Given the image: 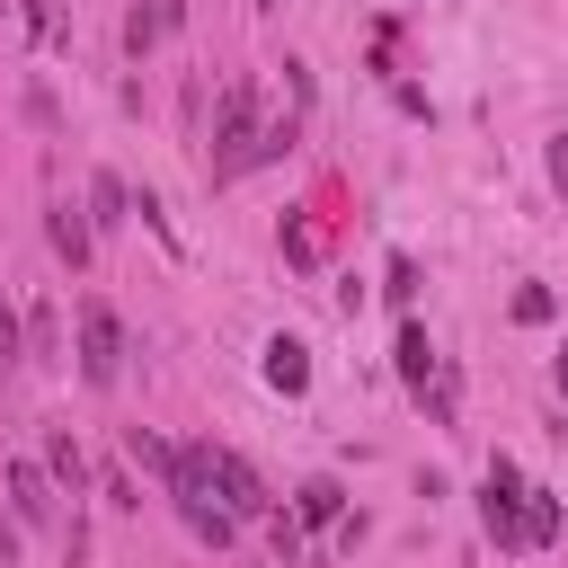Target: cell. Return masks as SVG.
<instances>
[{
  "mask_svg": "<svg viewBox=\"0 0 568 568\" xmlns=\"http://www.w3.org/2000/svg\"><path fill=\"white\" fill-rule=\"evenodd\" d=\"M479 524H488L497 550H541V541H559V497L550 488H524L515 462L497 453L488 462V488H479Z\"/></svg>",
  "mask_w": 568,
  "mask_h": 568,
  "instance_id": "6da1fadb",
  "label": "cell"
},
{
  "mask_svg": "<svg viewBox=\"0 0 568 568\" xmlns=\"http://www.w3.org/2000/svg\"><path fill=\"white\" fill-rule=\"evenodd\" d=\"M186 462H195V479H204V488L222 497V515H231V524H266V515H275L266 479H257V470H248V462H240L231 444H195Z\"/></svg>",
  "mask_w": 568,
  "mask_h": 568,
  "instance_id": "7a4b0ae2",
  "label": "cell"
},
{
  "mask_svg": "<svg viewBox=\"0 0 568 568\" xmlns=\"http://www.w3.org/2000/svg\"><path fill=\"white\" fill-rule=\"evenodd\" d=\"M169 506H178V524H186L195 541H213V550H231V541H240V524L222 515V497H213V488L195 479V462H186V453H178V479H169Z\"/></svg>",
  "mask_w": 568,
  "mask_h": 568,
  "instance_id": "3957f363",
  "label": "cell"
},
{
  "mask_svg": "<svg viewBox=\"0 0 568 568\" xmlns=\"http://www.w3.org/2000/svg\"><path fill=\"white\" fill-rule=\"evenodd\" d=\"M115 373H124V320L89 293V302H80V382H98V390H106Z\"/></svg>",
  "mask_w": 568,
  "mask_h": 568,
  "instance_id": "277c9868",
  "label": "cell"
},
{
  "mask_svg": "<svg viewBox=\"0 0 568 568\" xmlns=\"http://www.w3.org/2000/svg\"><path fill=\"white\" fill-rule=\"evenodd\" d=\"M257 373H266V390H311V346L302 337H266Z\"/></svg>",
  "mask_w": 568,
  "mask_h": 568,
  "instance_id": "5b68a950",
  "label": "cell"
},
{
  "mask_svg": "<svg viewBox=\"0 0 568 568\" xmlns=\"http://www.w3.org/2000/svg\"><path fill=\"white\" fill-rule=\"evenodd\" d=\"M0 479H9V506H18V524H53V479H44L36 462H9Z\"/></svg>",
  "mask_w": 568,
  "mask_h": 568,
  "instance_id": "8992f818",
  "label": "cell"
},
{
  "mask_svg": "<svg viewBox=\"0 0 568 568\" xmlns=\"http://www.w3.org/2000/svg\"><path fill=\"white\" fill-rule=\"evenodd\" d=\"M169 27H178V0H151V9H133V18H124V44H133V53H151Z\"/></svg>",
  "mask_w": 568,
  "mask_h": 568,
  "instance_id": "52a82bcc",
  "label": "cell"
},
{
  "mask_svg": "<svg viewBox=\"0 0 568 568\" xmlns=\"http://www.w3.org/2000/svg\"><path fill=\"white\" fill-rule=\"evenodd\" d=\"M124 453H133V462H142V470H160V488H169V479H178V444H160V435H151V426H124Z\"/></svg>",
  "mask_w": 568,
  "mask_h": 568,
  "instance_id": "ba28073f",
  "label": "cell"
},
{
  "mask_svg": "<svg viewBox=\"0 0 568 568\" xmlns=\"http://www.w3.org/2000/svg\"><path fill=\"white\" fill-rule=\"evenodd\" d=\"M53 248H62L71 266H89V213H80V204H53Z\"/></svg>",
  "mask_w": 568,
  "mask_h": 568,
  "instance_id": "9c48e42d",
  "label": "cell"
},
{
  "mask_svg": "<svg viewBox=\"0 0 568 568\" xmlns=\"http://www.w3.org/2000/svg\"><path fill=\"white\" fill-rule=\"evenodd\" d=\"M399 373H408V382H417V390H426V382H435V346H426V328H417V320H408V328H399Z\"/></svg>",
  "mask_w": 568,
  "mask_h": 568,
  "instance_id": "30bf717a",
  "label": "cell"
},
{
  "mask_svg": "<svg viewBox=\"0 0 568 568\" xmlns=\"http://www.w3.org/2000/svg\"><path fill=\"white\" fill-rule=\"evenodd\" d=\"M44 470H53L62 488H80V479H89V462H80V444H71V426H53V444H44Z\"/></svg>",
  "mask_w": 568,
  "mask_h": 568,
  "instance_id": "8fae6325",
  "label": "cell"
},
{
  "mask_svg": "<svg viewBox=\"0 0 568 568\" xmlns=\"http://www.w3.org/2000/svg\"><path fill=\"white\" fill-rule=\"evenodd\" d=\"M346 515V488L337 479H302V524H337Z\"/></svg>",
  "mask_w": 568,
  "mask_h": 568,
  "instance_id": "7c38bea8",
  "label": "cell"
},
{
  "mask_svg": "<svg viewBox=\"0 0 568 568\" xmlns=\"http://www.w3.org/2000/svg\"><path fill=\"white\" fill-rule=\"evenodd\" d=\"M89 204H98V213H89V231H98V222H124V204H133V195H124V178H106V169H98V178H89Z\"/></svg>",
  "mask_w": 568,
  "mask_h": 568,
  "instance_id": "4fadbf2b",
  "label": "cell"
},
{
  "mask_svg": "<svg viewBox=\"0 0 568 568\" xmlns=\"http://www.w3.org/2000/svg\"><path fill=\"white\" fill-rule=\"evenodd\" d=\"M18 328H27V346H36V355H62V320H53V311H27Z\"/></svg>",
  "mask_w": 568,
  "mask_h": 568,
  "instance_id": "5bb4252c",
  "label": "cell"
},
{
  "mask_svg": "<svg viewBox=\"0 0 568 568\" xmlns=\"http://www.w3.org/2000/svg\"><path fill=\"white\" fill-rule=\"evenodd\" d=\"M27 364V328H18V311H0V382Z\"/></svg>",
  "mask_w": 568,
  "mask_h": 568,
  "instance_id": "9a60e30c",
  "label": "cell"
},
{
  "mask_svg": "<svg viewBox=\"0 0 568 568\" xmlns=\"http://www.w3.org/2000/svg\"><path fill=\"white\" fill-rule=\"evenodd\" d=\"M27 9V27H36V44H62V0H18Z\"/></svg>",
  "mask_w": 568,
  "mask_h": 568,
  "instance_id": "2e32d148",
  "label": "cell"
},
{
  "mask_svg": "<svg viewBox=\"0 0 568 568\" xmlns=\"http://www.w3.org/2000/svg\"><path fill=\"white\" fill-rule=\"evenodd\" d=\"M550 186H559V195H568V133H559V142H550Z\"/></svg>",
  "mask_w": 568,
  "mask_h": 568,
  "instance_id": "e0dca14e",
  "label": "cell"
},
{
  "mask_svg": "<svg viewBox=\"0 0 568 568\" xmlns=\"http://www.w3.org/2000/svg\"><path fill=\"white\" fill-rule=\"evenodd\" d=\"M559 390H568V337H559Z\"/></svg>",
  "mask_w": 568,
  "mask_h": 568,
  "instance_id": "ac0fdd59",
  "label": "cell"
}]
</instances>
